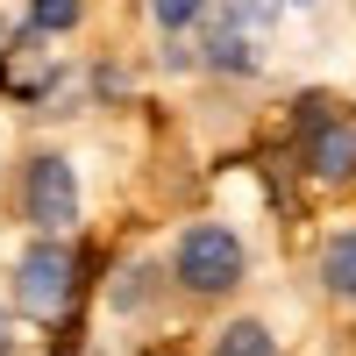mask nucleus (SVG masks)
<instances>
[{"instance_id": "obj_4", "label": "nucleus", "mask_w": 356, "mask_h": 356, "mask_svg": "<svg viewBox=\"0 0 356 356\" xmlns=\"http://www.w3.org/2000/svg\"><path fill=\"white\" fill-rule=\"evenodd\" d=\"M8 207L29 235H79L86 228V186H79V164L65 143H29L15 157Z\"/></svg>"}, {"instance_id": "obj_5", "label": "nucleus", "mask_w": 356, "mask_h": 356, "mask_svg": "<svg viewBox=\"0 0 356 356\" xmlns=\"http://www.w3.org/2000/svg\"><path fill=\"white\" fill-rule=\"evenodd\" d=\"M264 43H271V36H257V29L228 22V15L214 8V15L193 29L200 79H221V86H257V79H264Z\"/></svg>"}, {"instance_id": "obj_14", "label": "nucleus", "mask_w": 356, "mask_h": 356, "mask_svg": "<svg viewBox=\"0 0 356 356\" xmlns=\"http://www.w3.org/2000/svg\"><path fill=\"white\" fill-rule=\"evenodd\" d=\"M0 36H8V29H0Z\"/></svg>"}, {"instance_id": "obj_9", "label": "nucleus", "mask_w": 356, "mask_h": 356, "mask_svg": "<svg viewBox=\"0 0 356 356\" xmlns=\"http://www.w3.org/2000/svg\"><path fill=\"white\" fill-rule=\"evenodd\" d=\"M86 15H93V0H22V22L36 29V36H50V43L79 36Z\"/></svg>"}, {"instance_id": "obj_3", "label": "nucleus", "mask_w": 356, "mask_h": 356, "mask_svg": "<svg viewBox=\"0 0 356 356\" xmlns=\"http://www.w3.org/2000/svg\"><path fill=\"white\" fill-rule=\"evenodd\" d=\"M164 278L186 307H235L250 285V243L221 214H193L164 250Z\"/></svg>"}, {"instance_id": "obj_8", "label": "nucleus", "mask_w": 356, "mask_h": 356, "mask_svg": "<svg viewBox=\"0 0 356 356\" xmlns=\"http://www.w3.org/2000/svg\"><path fill=\"white\" fill-rule=\"evenodd\" d=\"M207 356H285V342H278V328L264 314H228L207 335Z\"/></svg>"}, {"instance_id": "obj_6", "label": "nucleus", "mask_w": 356, "mask_h": 356, "mask_svg": "<svg viewBox=\"0 0 356 356\" xmlns=\"http://www.w3.org/2000/svg\"><path fill=\"white\" fill-rule=\"evenodd\" d=\"M100 292H107V314H114V321H143V314H157V307L178 300L171 278H164V264H150V257L114 264V271L100 278Z\"/></svg>"}, {"instance_id": "obj_7", "label": "nucleus", "mask_w": 356, "mask_h": 356, "mask_svg": "<svg viewBox=\"0 0 356 356\" xmlns=\"http://www.w3.org/2000/svg\"><path fill=\"white\" fill-rule=\"evenodd\" d=\"M314 285H321V300L356 314V221H335L328 235L314 243Z\"/></svg>"}, {"instance_id": "obj_2", "label": "nucleus", "mask_w": 356, "mask_h": 356, "mask_svg": "<svg viewBox=\"0 0 356 356\" xmlns=\"http://www.w3.org/2000/svg\"><path fill=\"white\" fill-rule=\"evenodd\" d=\"M285 157L314 193H356V100L335 86H300L285 100Z\"/></svg>"}, {"instance_id": "obj_10", "label": "nucleus", "mask_w": 356, "mask_h": 356, "mask_svg": "<svg viewBox=\"0 0 356 356\" xmlns=\"http://www.w3.org/2000/svg\"><path fill=\"white\" fill-rule=\"evenodd\" d=\"M143 15H150L157 36H193V29L214 15V0H143Z\"/></svg>"}, {"instance_id": "obj_11", "label": "nucleus", "mask_w": 356, "mask_h": 356, "mask_svg": "<svg viewBox=\"0 0 356 356\" xmlns=\"http://www.w3.org/2000/svg\"><path fill=\"white\" fill-rule=\"evenodd\" d=\"M214 8H221L228 22H243V29H257V36H271V29L285 22V0H214Z\"/></svg>"}, {"instance_id": "obj_15", "label": "nucleus", "mask_w": 356, "mask_h": 356, "mask_svg": "<svg viewBox=\"0 0 356 356\" xmlns=\"http://www.w3.org/2000/svg\"><path fill=\"white\" fill-rule=\"evenodd\" d=\"M349 8H356V0H349Z\"/></svg>"}, {"instance_id": "obj_13", "label": "nucleus", "mask_w": 356, "mask_h": 356, "mask_svg": "<svg viewBox=\"0 0 356 356\" xmlns=\"http://www.w3.org/2000/svg\"><path fill=\"white\" fill-rule=\"evenodd\" d=\"M328 0H285V15H321Z\"/></svg>"}, {"instance_id": "obj_12", "label": "nucleus", "mask_w": 356, "mask_h": 356, "mask_svg": "<svg viewBox=\"0 0 356 356\" xmlns=\"http://www.w3.org/2000/svg\"><path fill=\"white\" fill-rule=\"evenodd\" d=\"M0 356H22V335H15V307L0 300Z\"/></svg>"}, {"instance_id": "obj_1", "label": "nucleus", "mask_w": 356, "mask_h": 356, "mask_svg": "<svg viewBox=\"0 0 356 356\" xmlns=\"http://www.w3.org/2000/svg\"><path fill=\"white\" fill-rule=\"evenodd\" d=\"M93 271H100L93 243H79V235H29L15 250V264H8L15 321H29V328H65V321H79V300L100 285Z\"/></svg>"}]
</instances>
